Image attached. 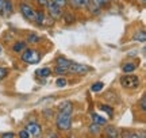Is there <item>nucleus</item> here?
Returning <instances> with one entry per match:
<instances>
[{
	"label": "nucleus",
	"instance_id": "f257e3e1",
	"mask_svg": "<svg viewBox=\"0 0 146 138\" xmlns=\"http://www.w3.org/2000/svg\"><path fill=\"white\" fill-rule=\"evenodd\" d=\"M56 125L57 129L61 131H69L72 129V114H65L60 112L56 118Z\"/></svg>",
	"mask_w": 146,
	"mask_h": 138
},
{
	"label": "nucleus",
	"instance_id": "f03ea898",
	"mask_svg": "<svg viewBox=\"0 0 146 138\" xmlns=\"http://www.w3.org/2000/svg\"><path fill=\"white\" fill-rule=\"evenodd\" d=\"M22 60L27 64H38L41 61V54L34 49H25L22 52Z\"/></svg>",
	"mask_w": 146,
	"mask_h": 138
},
{
	"label": "nucleus",
	"instance_id": "7ed1b4c3",
	"mask_svg": "<svg viewBox=\"0 0 146 138\" xmlns=\"http://www.w3.org/2000/svg\"><path fill=\"white\" fill-rule=\"evenodd\" d=\"M120 85H123L125 88H137L139 85V77L135 74L126 73L120 77Z\"/></svg>",
	"mask_w": 146,
	"mask_h": 138
},
{
	"label": "nucleus",
	"instance_id": "20e7f679",
	"mask_svg": "<svg viewBox=\"0 0 146 138\" xmlns=\"http://www.w3.org/2000/svg\"><path fill=\"white\" fill-rule=\"evenodd\" d=\"M46 8L49 11V14L52 16L53 19H57L60 16H62V7H60L57 3H54L53 0H47V4H46Z\"/></svg>",
	"mask_w": 146,
	"mask_h": 138
},
{
	"label": "nucleus",
	"instance_id": "39448f33",
	"mask_svg": "<svg viewBox=\"0 0 146 138\" xmlns=\"http://www.w3.org/2000/svg\"><path fill=\"white\" fill-rule=\"evenodd\" d=\"M19 10H21L22 15L26 18L27 21H34V18H35V12L36 11L33 8L30 4H27V3H21L19 4Z\"/></svg>",
	"mask_w": 146,
	"mask_h": 138
},
{
	"label": "nucleus",
	"instance_id": "423d86ee",
	"mask_svg": "<svg viewBox=\"0 0 146 138\" xmlns=\"http://www.w3.org/2000/svg\"><path fill=\"white\" fill-rule=\"evenodd\" d=\"M69 73H73V74H85L87 72L91 70L89 66L87 65H83V64H76V62H72L70 66L68 68Z\"/></svg>",
	"mask_w": 146,
	"mask_h": 138
},
{
	"label": "nucleus",
	"instance_id": "0eeeda50",
	"mask_svg": "<svg viewBox=\"0 0 146 138\" xmlns=\"http://www.w3.org/2000/svg\"><path fill=\"white\" fill-rule=\"evenodd\" d=\"M27 130V133L30 134V137H39L41 135V125L36 122H30L26 125V127H25Z\"/></svg>",
	"mask_w": 146,
	"mask_h": 138
},
{
	"label": "nucleus",
	"instance_id": "6e6552de",
	"mask_svg": "<svg viewBox=\"0 0 146 138\" xmlns=\"http://www.w3.org/2000/svg\"><path fill=\"white\" fill-rule=\"evenodd\" d=\"M58 111L60 112H65V114H72L73 112V104L72 102H62V103H60V106H58Z\"/></svg>",
	"mask_w": 146,
	"mask_h": 138
},
{
	"label": "nucleus",
	"instance_id": "1a4fd4ad",
	"mask_svg": "<svg viewBox=\"0 0 146 138\" xmlns=\"http://www.w3.org/2000/svg\"><path fill=\"white\" fill-rule=\"evenodd\" d=\"M137 68H138V64H137V62L129 61V62H125V64L122 65V72H123V73H131V72H134Z\"/></svg>",
	"mask_w": 146,
	"mask_h": 138
},
{
	"label": "nucleus",
	"instance_id": "9d476101",
	"mask_svg": "<svg viewBox=\"0 0 146 138\" xmlns=\"http://www.w3.org/2000/svg\"><path fill=\"white\" fill-rule=\"evenodd\" d=\"M72 7L74 8H88L91 0H69Z\"/></svg>",
	"mask_w": 146,
	"mask_h": 138
},
{
	"label": "nucleus",
	"instance_id": "9b49d317",
	"mask_svg": "<svg viewBox=\"0 0 146 138\" xmlns=\"http://www.w3.org/2000/svg\"><path fill=\"white\" fill-rule=\"evenodd\" d=\"M104 133H106V135L110 138H118L120 135L119 131H118V129L114 127V126H107V127L104 129Z\"/></svg>",
	"mask_w": 146,
	"mask_h": 138
},
{
	"label": "nucleus",
	"instance_id": "f8f14e48",
	"mask_svg": "<svg viewBox=\"0 0 146 138\" xmlns=\"http://www.w3.org/2000/svg\"><path fill=\"white\" fill-rule=\"evenodd\" d=\"M70 64H72V61L68 58H65V57H58V58L56 60V66H61V68L68 69L69 66H70Z\"/></svg>",
	"mask_w": 146,
	"mask_h": 138
},
{
	"label": "nucleus",
	"instance_id": "ddd939ff",
	"mask_svg": "<svg viewBox=\"0 0 146 138\" xmlns=\"http://www.w3.org/2000/svg\"><path fill=\"white\" fill-rule=\"evenodd\" d=\"M25 49H27V42H23V41H16L12 46V50L15 53H22Z\"/></svg>",
	"mask_w": 146,
	"mask_h": 138
},
{
	"label": "nucleus",
	"instance_id": "4468645a",
	"mask_svg": "<svg viewBox=\"0 0 146 138\" xmlns=\"http://www.w3.org/2000/svg\"><path fill=\"white\" fill-rule=\"evenodd\" d=\"M1 14H4V15H7V16L12 14V1H11V0H4Z\"/></svg>",
	"mask_w": 146,
	"mask_h": 138
},
{
	"label": "nucleus",
	"instance_id": "2eb2a0df",
	"mask_svg": "<svg viewBox=\"0 0 146 138\" xmlns=\"http://www.w3.org/2000/svg\"><path fill=\"white\" fill-rule=\"evenodd\" d=\"M133 39L137 41V42L145 43L146 42V33L145 30H139V31H135V34L133 35Z\"/></svg>",
	"mask_w": 146,
	"mask_h": 138
},
{
	"label": "nucleus",
	"instance_id": "dca6fc26",
	"mask_svg": "<svg viewBox=\"0 0 146 138\" xmlns=\"http://www.w3.org/2000/svg\"><path fill=\"white\" fill-rule=\"evenodd\" d=\"M102 125H98V123L92 122L91 123V126H89V133L94 134V135H99L100 133H102Z\"/></svg>",
	"mask_w": 146,
	"mask_h": 138
},
{
	"label": "nucleus",
	"instance_id": "f3484780",
	"mask_svg": "<svg viewBox=\"0 0 146 138\" xmlns=\"http://www.w3.org/2000/svg\"><path fill=\"white\" fill-rule=\"evenodd\" d=\"M34 21L36 22V25L42 26V25L45 23V12H43V11H38V12H35V18H34Z\"/></svg>",
	"mask_w": 146,
	"mask_h": 138
},
{
	"label": "nucleus",
	"instance_id": "a211bd4d",
	"mask_svg": "<svg viewBox=\"0 0 146 138\" xmlns=\"http://www.w3.org/2000/svg\"><path fill=\"white\" fill-rule=\"evenodd\" d=\"M92 121H94L95 123H98V125H106L107 123V119L103 117H100V115H98V114H92Z\"/></svg>",
	"mask_w": 146,
	"mask_h": 138
},
{
	"label": "nucleus",
	"instance_id": "6ab92c4d",
	"mask_svg": "<svg viewBox=\"0 0 146 138\" xmlns=\"http://www.w3.org/2000/svg\"><path fill=\"white\" fill-rule=\"evenodd\" d=\"M99 108L102 110V111L107 112V115H108L110 118H112V117H114V110H112V108H111V107H110L108 104H100Z\"/></svg>",
	"mask_w": 146,
	"mask_h": 138
},
{
	"label": "nucleus",
	"instance_id": "aec40b11",
	"mask_svg": "<svg viewBox=\"0 0 146 138\" xmlns=\"http://www.w3.org/2000/svg\"><path fill=\"white\" fill-rule=\"evenodd\" d=\"M36 74H39L41 77L46 79V77H49V76L52 74V69L50 68H42V69H39V70L36 72Z\"/></svg>",
	"mask_w": 146,
	"mask_h": 138
},
{
	"label": "nucleus",
	"instance_id": "412c9836",
	"mask_svg": "<svg viewBox=\"0 0 146 138\" xmlns=\"http://www.w3.org/2000/svg\"><path fill=\"white\" fill-rule=\"evenodd\" d=\"M103 88H104V84H103L102 81H96V83H94V84H92L91 91H92V92H100Z\"/></svg>",
	"mask_w": 146,
	"mask_h": 138
},
{
	"label": "nucleus",
	"instance_id": "4be33fe9",
	"mask_svg": "<svg viewBox=\"0 0 146 138\" xmlns=\"http://www.w3.org/2000/svg\"><path fill=\"white\" fill-rule=\"evenodd\" d=\"M27 42L29 43H38L39 42V37L35 34H29L27 35Z\"/></svg>",
	"mask_w": 146,
	"mask_h": 138
},
{
	"label": "nucleus",
	"instance_id": "5701e85b",
	"mask_svg": "<svg viewBox=\"0 0 146 138\" xmlns=\"http://www.w3.org/2000/svg\"><path fill=\"white\" fill-rule=\"evenodd\" d=\"M108 1H110V0H91V3H94L95 5H99L100 8L108 4Z\"/></svg>",
	"mask_w": 146,
	"mask_h": 138
},
{
	"label": "nucleus",
	"instance_id": "b1692460",
	"mask_svg": "<svg viewBox=\"0 0 146 138\" xmlns=\"http://www.w3.org/2000/svg\"><path fill=\"white\" fill-rule=\"evenodd\" d=\"M122 137H125V138H127V137H130V138H137V137H139V134L138 133H134V131H123V133L120 134Z\"/></svg>",
	"mask_w": 146,
	"mask_h": 138
},
{
	"label": "nucleus",
	"instance_id": "393cba45",
	"mask_svg": "<svg viewBox=\"0 0 146 138\" xmlns=\"http://www.w3.org/2000/svg\"><path fill=\"white\" fill-rule=\"evenodd\" d=\"M54 73L62 76V74L69 73V70H68V69H65V68H61V66H56V68H54Z\"/></svg>",
	"mask_w": 146,
	"mask_h": 138
},
{
	"label": "nucleus",
	"instance_id": "a878e982",
	"mask_svg": "<svg viewBox=\"0 0 146 138\" xmlns=\"http://www.w3.org/2000/svg\"><path fill=\"white\" fill-rule=\"evenodd\" d=\"M66 80L64 79V77H58L57 81H56V85H57L58 88H64V87H66Z\"/></svg>",
	"mask_w": 146,
	"mask_h": 138
},
{
	"label": "nucleus",
	"instance_id": "bb28decb",
	"mask_svg": "<svg viewBox=\"0 0 146 138\" xmlns=\"http://www.w3.org/2000/svg\"><path fill=\"white\" fill-rule=\"evenodd\" d=\"M64 21H65V23H73L74 22V16L70 15V14H64Z\"/></svg>",
	"mask_w": 146,
	"mask_h": 138
},
{
	"label": "nucleus",
	"instance_id": "cd10ccee",
	"mask_svg": "<svg viewBox=\"0 0 146 138\" xmlns=\"http://www.w3.org/2000/svg\"><path fill=\"white\" fill-rule=\"evenodd\" d=\"M139 107H141V110H142L143 112L146 111V96H145V95L142 96L141 100H139Z\"/></svg>",
	"mask_w": 146,
	"mask_h": 138
},
{
	"label": "nucleus",
	"instance_id": "c85d7f7f",
	"mask_svg": "<svg viewBox=\"0 0 146 138\" xmlns=\"http://www.w3.org/2000/svg\"><path fill=\"white\" fill-rule=\"evenodd\" d=\"M7 74H8V69L1 68V66H0V80L5 79V77H7Z\"/></svg>",
	"mask_w": 146,
	"mask_h": 138
},
{
	"label": "nucleus",
	"instance_id": "c756f323",
	"mask_svg": "<svg viewBox=\"0 0 146 138\" xmlns=\"http://www.w3.org/2000/svg\"><path fill=\"white\" fill-rule=\"evenodd\" d=\"M18 135H19V137H23V138H29V137H30V134L27 133V130H26V129H25V130H21Z\"/></svg>",
	"mask_w": 146,
	"mask_h": 138
},
{
	"label": "nucleus",
	"instance_id": "7c9ffc66",
	"mask_svg": "<svg viewBox=\"0 0 146 138\" xmlns=\"http://www.w3.org/2000/svg\"><path fill=\"white\" fill-rule=\"evenodd\" d=\"M54 3H57L60 7H65L66 5V3H68V0H53Z\"/></svg>",
	"mask_w": 146,
	"mask_h": 138
},
{
	"label": "nucleus",
	"instance_id": "2f4dec72",
	"mask_svg": "<svg viewBox=\"0 0 146 138\" xmlns=\"http://www.w3.org/2000/svg\"><path fill=\"white\" fill-rule=\"evenodd\" d=\"M16 134L15 133H12V131H10V133H3L1 134V137L3 138H12V137H15Z\"/></svg>",
	"mask_w": 146,
	"mask_h": 138
},
{
	"label": "nucleus",
	"instance_id": "473e14b6",
	"mask_svg": "<svg viewBox=\"0 0 146 138\" xmlns=\"http://www.w3.org/2000/svg\"><path fill=\"white\" fill-rule=\"evenodd\" d=\"M36 3L41 5V7H46L47 4V0H36Z\"/></svg>",
	"mask_w": 146,
	"mask_h": 138
},
{
	"label": "nucleus",
	"instance_id": "72a5a7b5",
	"mask_svg": "<svg viewBox=\"0 0 146 138\" xmlns=\"http://www.w3.org/2000/svg\"><path fill=\"white\" fill-rule=\"evenodd\" d=\"M3 3H4V0H0V14H1V10H3Z\"/></svg>",
	"mask_w": 146,
	"mask_h": 138
},
{
	"label": "nucleus",
	"instance_id": "f704fd0d",
	"mask_svg": "<svg viewBox=\"0 0 146 138\" xmlns=\"http://www.w3.org/2000/svg\"><path fill=\"white\" fill-rule=\"evenodd\" d=\"M139 1H141V4H142V5H145V3H146V0H139Z\"/></svg>",
	"mask_w": 146,
	"mask_h": 138
},
{
	"label": "nucleus",
	"instance_id": "c9c22d12",
	"mask_svg": "<svg viewBox=\"0 0 146 138\" xmlns=\"http://www.w3.org/2000/svg\"><path fill=\"white\" fill-rule=\"evenodd\" d=\"M0 54H1V48H0Z\"/></svg>",
	"mask_w": 146,
	"mask_h": 138
}]
</instances>
